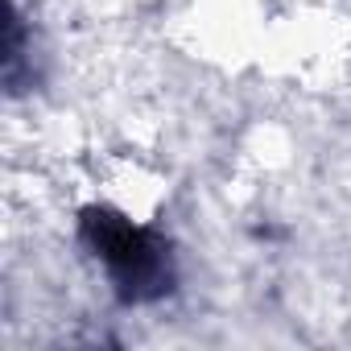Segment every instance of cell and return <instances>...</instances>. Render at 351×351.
I'll return each mask as SVG.
<instances>
[{
	"mask_svg": "<svg viewBox=\"0 0 351 351\" xmlns=\"http://www.w3.org/2000/svg\"><path fill=\"white\" fill-rule=\"evenodd\" d=\"M87 236L95 244V256L108 265L112 281L120 285V293L153 298L165 289L169 261H165V244L157 236H149L145 228H136L124 215H95L87 223Z\"/></svg>",
	"mask_w": 351,
	"mask_h": 351,
	"instance_id": "obj_1",
	"label": "cell"
}]
</instances>
